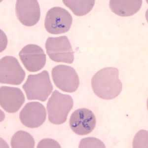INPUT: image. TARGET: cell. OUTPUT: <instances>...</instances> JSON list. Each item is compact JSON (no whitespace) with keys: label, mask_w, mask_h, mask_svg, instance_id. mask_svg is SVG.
Masks as SVG:
<instances>
[{"label":"cell","mask_w":148,"mask_h":148,"mask_svg":"<svg viewBox=\"0 0 148 148\" xmlns=\"http://www.w3.org/2000/svg\"><path fill=\"white\" fill-rule=\"evenodd\" d=\"M91 86L94 93L104 100L118 97L122 91L123 84L119 79V71L114 67L101 69L93 76Z\"/></svg>","instance_id":"obj_1"},{"label":"cell","mask_w":148,"mask_h":148,"mask_svg":"<svg viewBox=\"0 0 148 148\" xmlns=\"http://www.w3.org/2000/svg\"><path fill=\"white\" fill-rule=\"evenodd\" d=\"M22 88L27 99L42 102L47 100L53 89L49 72L46 70L36 75H29Z\"/></svg>","instance_id":"obj_2"},{"label":"cell","mask_w":148,"mask_h":148,"mask_svg":"<svg viewBox=\"0 0 148 148\" xmlns=\"http://www.w3.org/2000/svg\"><path fill=\"white\" fill-rule=\"evenodd\" d=\"M73 105L72 96L54 90L47 103L49 121L56 125L64 123L67 119Z\"/></svg>","instance_id":"obj_3"},{"label":"cell","mask_w":148,"mask_h":148,"mask_svg":"<svg viewBox=\"0 0 148 148\" xmlns=\"http://www.w3.org/2000/svg\"><path fill=\"white\" fill-rule=\"evenodd\" d=\"M45 46L47 55L52 61L68 64L73 62L74 51L67 36L49 37Z\"/></svg>","instance_id":"obj_4"},{"label":"cell","mask_w":148,"mask_h":148,"mask_svg":"<svg viewBox=\"0 0 148 148\" xmlns=\"http://www.w3.org/2000/svg\"><path fill=\"white\" fill-rule=\"evenodd\" d=\"M72 22V16L68 11L61 7H53L47 13L45 27L50 34H63L70 30Z\"/></svg>","instance_id":"obj_5"},{"label":"cell","mask_w":148,"mask_h":148,"mask_svg":"<svg viewBox=\"0 0 148 148\" xmlns=\"http://www.w3.org/2000/svg\"><path fill=\"white\" fill-rule=\"evenodd\" d=\"M51 76L56 87L64 92H74L79 86L78 74L73 68L69 66H56L52 69Z\"/></svg>","instance_id":"obj_6"},{"label":"cell","mask_w":148,"mask_h":148,"mask_svg":"<svg viewBox=\"0 0 148 148\" xmlns=\"http://www.w3.org/2000/svg\"><path fill=\"white\" fill-rule=\"evenodd\" d=\"M26 74L15 57L6 56L0 61V82L4 84L19 85L23 82Z\"/></svg>","instance_id":"obj_7"},{"label":"cell","mask_w":148,"mask_h":148,"mask_svg":"<svg viewBox=\"0 0 148 148\" xmlns=\"http://www.w3.org/2000/svg\"><path fill=\"white\" fill-rule=\"evenodd\" d=\"M70 126L74 133L86 135L91 133L95 128L96 117L94 113L86 108L76 110L71 114Z\"/></svg>","instance_id":"obj_8"},{"label":"cell","mask_w":148,"mask_h":148,"mask_svg":"<svg viewBox=\"0 0 148 148\" xmlns=\"http://www.w3.org/2000/svg\"><path fill=\"white\" fill-rule=\"evenodd\" d=\"M20 60L27 70L36 72L44 67L46 63V55L42 47L37 45L29 44L19 53Z\"/></svg>","instance_id":"obj_9"},{"label":"cell","mask_w":148,"mask_h":148,"mask_svg":"<svg viewBox=\"0 0 148 148\" xmlns=\"http://www.w3.org/2000/svg\"><path fill=\"white\" fill-rule=\"evenodd\" d=\"M47 112L45 106L38 102L27 103L19 114L22 124L28 128H38L45 123Z\"/></svg>","instance_id":"obj_10"},{"label":"cell","mask_w":148,"mask_h":148,"mask_svg":"<svg viewBox=\"0 0 148 148\" xmlns=\"http://www.w3.org/2000/svg\"><path fill=\"white\" fill-rule=\"evenodd\" d=\"M15 12L20 22L26 26L35 25L40 19V7L37 0H17Z\"/></svg>","instance_id":"obj_11"},{"label":"cell","mask_w":148,"mask_h":148,"mask_svg":"<svg viewBox=\"0 0 148 148\" xmlns=\"http://www.w3.org/2000/svg\"><path fill=\"white\" fill-rule=\"evenodd\" d=\"M25 101V97L20 88L7 86L0 88V104L8 113L17 112Z\"/></svg>","instance_id":"obj_12"},{"label":"cell","mask_w":148,"mask_h":148,"mask_svg":"<svg viewBox=\"0 0 148 148\" xmlns=\"http://www.w3.org/2000/svg\"><path fill=\"white\" fill-rule=\"evenodd\" d=\"M142 1H119L111 0L109 2L110 8L116 15L127 17L134 15L140 10Z\"/></svg>","instance_id":"obj_13"},{"label":"cell","mask_w":148,"mask_h":148,"mask_svg":"<svg viewBox=\"0 0 148 148\" xmlns=\"http://www.w3.org/2000/svg\"><path fill=\"white\" fill-rule=\"evenodd\" d=\"M63 2L66 7L72 10L74 14L78 16H82L86 15L92 10L95 1L63 0Z\"/></svg>","instance_id":"obj_14"},{"label":"cell","mask_w":148,"mask_h":148,"mask_svg":"<svg viewBox=\"0 0 148 148\" xmlns=\"http://www.w3.org/2000/svg\"><path fill=\"white\" fill-rule=\"evenodd\" d=\"M11 146L12 148H33L35 140L32 135L24 131H17L12 137Z\"/></svg>","instance_id":"obj_15"},{"label":"cell","mask_w":148,"mask_h":148,"mask_svg":"<svg viewBox=\"0 0 148 148\" xmlns=\"http://www.w3.org/2000/svg\"><path fill=\"white\" fill-rule=\"evenodd\" d=\"M79 148H105L106 146L101 140L94 137H88L81 140L79 143Z\"/></svg>","instance_id":"obj_16"},{"label":"cell","mask_w":148,"mask_h":148,"mask_svg":"<svg viewBox=\"0 0 148 148\" xmlns=\"http://www.w3.org/2000/svg\"><path fill=\"white\" fill-rule=\"evenodd\" d=\"M38 148H60L61 146L56 141L52 139H44L40 140L37 146Z\"/></svg>","instance_id":"obj_17"}]
</instances>
